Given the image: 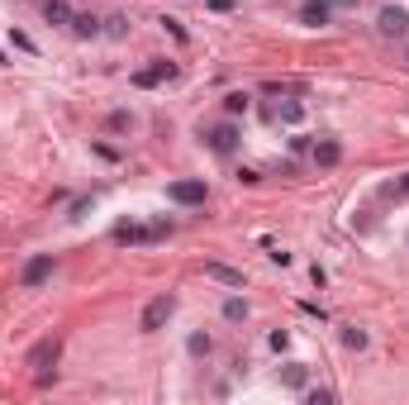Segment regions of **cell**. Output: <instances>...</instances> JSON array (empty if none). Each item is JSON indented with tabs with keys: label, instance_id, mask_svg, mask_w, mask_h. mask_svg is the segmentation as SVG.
Wrapping results in <instances>:
<instances>
[{
	"label": "cell",
	"instance_id": "cell-1",
	"mask_svg": "<svg viewBox=\"0 0 409 405\" xmlns=\"http://www.w3.org/2000/svg\"><path fill=\"white\" fill-rule=\"evenodd\" d=\"M57 358H62V339L53 334V339H38V343L29 348L24 367H34V372H38V382H53V377H57Z\"/></svg>",
	"mask_w": 409,
	"mask_h": 405
},
{
	"label": "cell",
	"instance_id": "cell-2",
	"mask_svg": "<svg viewBox=\"0 0 409 405\" xmlns=\"http://www.w3.org/2000/svg\"><path fill=\"white\" fill-rule=\"evenodd\" d=\"M172 234V224L167 219H157V224H114V243L119 248H138V243H157V238H167Z\"/></svg>",
	"mask_w": 409,
	"mask_h": 405
},
{
	"label": "cell",
	"instance_id": "cell-3",
	"mask_svg": "<svg viewBox=\"0 0 409 405\" xmlns=\"http://www.w3.org/2000/svg\"><path fill=\"white\" fill-rule=\"evenodd\" d=\"M167 201L172 205H204L209 201V186H204V177H181V182L167 186Z\"/></svg>",
	"mask_w": 409,
	"mask_h": 405
},
{
	"label": "cell",
	"instance_id": "cell-4",
	"mask_svg": "<svg viewBox=\"0 0 409 405\" xmlns=\"http://www.w3.org/2000/svg\"><path fill=\"white\" fill-rule=\"evenodd\" d=\"M172 315H176V301H172V296H153V301L143 305V315H138V329H143V334H157Z\"/></svg>",
	"mask_w": 409,
	"mask_h": 405
},
{
	"label": "cell",
	"instance_id": "cell-5",
	"mask_svg": "<svg viewBox=\"0 0 409 405\" xmlns=\"http://www.w3.org/2000/svg\"><path fill=\"white\" fill-rule=\"evenodd\" d=\"M200 138L219 153V158H228V153L243 143V134H238V124H233V119H224V124H214V129H200Z\"/></svg>",
	"mask_w": 409,
	"mask_h": 405
},
{
	"label": "cell",
	"instance_id": "cell-6",
	"mask_svg": "<svg viewBox=\"0 0 409 405\" xmlns=\"http://www.w3.org/2000/svg\"><path fill=\"white\" fill-rule=\"evenodd\" d=\"M172 77H176V62H167V58H153L148 67H138V72H133V86H138V91H153V86L172 82Z\"/></svg>",
	"mask_w": 409,
	"mask_h": 405
},
{
	"label": "cell",
	"instance_id": "cell-7",
	"mask_svg": "<svg viewBox=\"0 0 409 405\" xmlns=\"http://www.w3.org/2000/svg\"><path fill=\"white\" fill-rule=\"evenodd\" d=\"M48 277H53V253H34V258L19 267V286H24V291H38Z\"/></svg>",
	"mask_w": 409,
	"mask_h": 405
},
{
	"label": "cell",
	"instance_id": "cell-8",
	"mask_svg": "<svg viewBox=\"0 0 409 405\" xmlns=\"http://www.w3.org/2000/svg\"><path fill=\"white\" fill-rule=\"evenodd\" d=\"M376 29H381L386 38H405V34H409V14L400 10V5H386L381 19H376Z\"/></svg>",
	"mask_w": 409,
	"mask_h": 405
},
{
	"label": "cell",
	"instance_id": "cell-9",
	"mask_svg": "<svg viewBox=\"0 0 409 405\" xmlns=\"http://www.w3.org/2000/svg\"><path fill=\"white\" fill-rule=\"evenodd\" d=\"M300 24H309V29L333 24V0H305V5H300Z\"/></svg>",
	"mask_w": 409,
	"mask_h": 405
},
{
	"label": "cell",
	"instance_id": "cell-10",
	"mask_svg": "<svg viewBox=\"0 0 409 405\" xmlns=\"http://www.w3.org/2000/svg\"><path fill=\"white\" fill-rule=\"evenodd\" d=\"M309 158H314V167H338V162H343V143H338V138H319V143L309 148Z\"/></svg>",
	"mask_w": 409,
	"mask_h": 405
},
{
	"label": "cell",
	"instance_id": "cell-11",
	"mask_svg": "<svg viewBox=\"0 0 409 405\" xmlns=\"http://www.w3.org/2000/svg\"><path fill=\"white\" fill-rule=\"evenodd\" d=\"M204 277H209V282H219V286H233V291L243 286V272H238V267H228V262H204Z\"/></svg>",
	"mask_w": 409,
	"mask_h": 405
},
{
	"label": "cell",
	"instance_id": "cell-12",
	"mask_svg": "<svg viewBox=\"0 0 409 405\" xmlns=\"http://www.w3.org/2000/svg\"><path fill=\"white\" fill-rule=\"evenodd\" d=\"M77 38H101L105 34V19H96V14H72V24H67Z\"/></svg>",
	"mask_w": 409,
	"mask_h": 405
},
{
	"label": "cell",
	"instance_id": "cell-13",
	"mask_svg": "<svg viewBox=\"0 0 409 405\" xmlns=\"http://www.w3.org/2000/svg\"><path fill=\"white\" fill-rule=\"evenodd\" d=\"M305 382H309V367H305V363H281V386L305 391Z\"/></svg>",
	"mask_w": 409,
	"mask_h": 405
},
{
	"label": "cell",
	"instance_id": "cell-14",
	"mask_svg": "<svg viewBox=\"0 0 409 405\" xmlns=\"http://www.w3.org/2000/svg\"><path fill=\"white\" fill-rule=\"evenodd\" d=\"M105 129H109V134H133L138 119H133V110H109V114H105Z\"/></svg>",
	"mask_w": 409,
	"mask_h": 405
},
{
	"label": "cell",
	"instance_id": "cell-15",
	"mask_svg": "<svg viewBox=\"0 0 409 405\" xmlns=\"http://www.w3.org/2000/svg\"><path fill=\"white\" fill-rule=\"evenodd\" d=\"M248 110H252V96H248V91H228V96H224V114H228V119H238V114H248Z\"/></svg>",
	"mask_w": 409,
	"mask_h": 405
},
{
	"label": "cell",
	"instance_id": "cell-16",
	"mask_svg": "<svg viewBox=\"0 0 409 405\" xmlns=\"http://www.w3.org/2000/svg\"><path fill=\"white\" fill-rule=\"evenodd\" d=\"M43 19L48 24H72V5L67 0H43Z\"/></svg>",
	"mask_w": 409,
	"mask_h": 405
},
{
	"label": "cell",
	"instance_id": "cell-17",
	"mask_svg": "<svg viewBox=\"0 0 409 405\" xmlns=\"http://www.w3.org/2000/svg\"><path fill=\"white\" fill-rule=\"evenodd\" d=\"M248 315H252V310H248L243 296H228V301H224V319H228V324H248Z\"/></svg>",
	"mask_w": 409,
	"mask_h": 405
},
{
	"label": "cell",
	"instance_id": "cell-18",
	"mask_svg": "<svg viewBox=\"0 0 409 405\" xmlns=\"http://www.w3.org/2000/svg\"><path fill=\"white\" fill-rule=\"evenodd\" d=\"M186 353H191V358H209V353H214V343H209V334H204V329H196V334L186 339Z\"/></svg>",
	"mask_w": 409,
	"mask_h": 405
},
{
	"label": "cell",
	"instance_id": "cell-19",
	"mask_svg": "<svg viewBox=\"0 0 409 405\" xmlns=\"http://www.w3.org/2000/svg\"><path fill=\"white\" fill-rule=\"evenodd\" d=\"M276 119H281V124H300V119H305V101H281Z\"/></svg>",
	"mask_w": 409,
	"mask_h": 405
},
{
	"label": "cell",
	"instance_id": "cell-20",
	"mask_svg": "<svg viewBox=\"0 0 409 405\" xmlns=\"http://www.w3.org/2000/svg\"><path fill=\"white\" fill-rule=\"evenodd\" d=\"M91 210H96V196H77V201L67 205V219H86Z\"/></svg>",
	"mask_w": 409,
	"mask_h": 405
},
{
	"label": "cell",
	"instance_id": "cell-21",
	"mask_svg": "<svg viewBox=\"0 0 409 405\" xmlns=\"http://www.w3.org/2000/svg\"><path fill=\"white\" fill-rule=\"evenodd\" d=\"M343 348H357V353H362V348H367V329L347 324V329H343Z\"/></svg>",
	"mask_w": 409,
	"mask_h": 405
},
{
	"label": "cell",
	"instance_id": "cell-22",
	"mask_svg": "<svg viewBox=\"0 0 409 405\" xmlns=\"http://www.w3.org/2000/svg\"><path fill=\"white\" fill-rule=\"evenodd\" d=\"M105 34H109V38H124V34H129V14H109V19H105Z\"/></svg>",
	"mask_w": 409,
	"mask_h": 405
},
{
	"label": "cell",
	"instance_id": "cell-23",
	"mask_svg": "<svg viewBox=\"0 0 409 405\" xmlns=\"http://www.w3.org/2000/svg\"><path fill=\"white\" fill-rule=\"evenodd\" d=\"M10 43H14L19 53H38V43H34V38H29L24 29H10Z\"/></svg>",
	"mask_w": 409,
	"mask_h": 405
},
{
	"label": "cell",
	"instance_id": "cell-24",
	"mask_svg": "<svg viewBox=\"0 0 409 405\" xmlns=\"http://www.w3.org/2000/svg\"><path fill=\"white\" fill-rule=\"evenodd\" d=\"M305 405H333V391H324V386H305Z\"/></svg>",
	"mask_w": 409,
	"mask_h": 405
},
{
	"label": "cell",
	"instance_id": "cell-25",
	"mask_svg": "<svg viewBox=\"0 0 409 405\" xmlns=\"http://www.w3.org/2000/svg\"><path fill=\"white\" fill-rule=\"evenodd\" d=\"M267 343H272L276 353H286V348H291V334H286V329H272V334H267Z\"/></svg>",
	"mask_w": 409,
	"mask_h": 405
},
{
	"label": "cell",
	"instance_id": "cell-26",
	"mask_svg": "<svg viewBox=\"0 0 409 405\" xmlns=\"http://www.w3.org/2000/svg\"><path fill=\"white\" fill-rule=\"evenodd\" d=\"M309 148H314V143H309V134H295V138H291V153H295V158H305Z\"/></svg>",
	"mask_w": 409,
	"mask_h": 405
},
{
	"label": "cell",
	"instance_id": "cell-27",
	"mask_svg": "<svg viewBox=\"0 0 409 405\" xmlns=\"http://www.w3.org/2000/svg\"><path fill=\"white\" fill-rule=\"evenodd\" d=\"M238 182H243V186H257L262 172H257V167H238Z\"/></svg>",
	"mask_w": 409,
	"mask_h": 405
},
{
	"label": "cell",
	"instance_id": "cell-28",
	"mask_svg": "<svg viewBox=\"0 0 409 405\" xmlns=\"http://www.w3.org/2000/svg\"><path fill=\"white\" fill-rule=\"evenodd\" d=\"M272 262H276V267H291V262H295V258H291V253H286V248H272Z\"/></svg>",
	"mask_w": 409,
	"mask_h": 405
},
{
	"label": "cell",
	"instance_id": "cell-29",
	"mask_svg": "<svg viewBox=\"0 0 409 405\" xmlns=\"http://www.w3.org/2000/svg\"><path fill=\"white\" fill-rule=\"evenodd\" d=\"M96 153H101L105 162H119V148H109V143H96Z\"/></svg>",
	"mask_w": 409,
	"mask_h": 405
},
{
	"label": "cell",
	"instance_id": "cell-30",
	"mask_svg": "<svg viewBox=\"0 0 409 405\" xmlns=\"http://www.w3.org/2000/svg\"><path fill=\"white\" fill-rule=\"evenodd\" d=\"M386 191H391V196H409V177H400V182H395V186H386Z\"/></svg>",
	"mask_w": 409,
	"mask_h": 405
},
{
	"label": "cell",
	"instance_id": "cell-31",
	"mask_svg": "<svg viewBox=\"0 0 409 405\" xmlns=\"http://www.w3.org/2000/svg\"><path fill=\"white\" fill-rule=\"evenodd\" d=\"M209 10H214V14H228V10H233V0H209Z\"/></svg>",
	"mask_w": 409,
	"mask_h": 405
},
{
	"label": "cell",
	"instance_id": "cell-32",
	"mask_svg": "<svg viewBox=\"0 0 409 405\" xmlns=\"http://www.w3.org/2000/svg\"><path fill=\"white\" fill-rule=\"evenodd\" d=\"M352 5H357V0H333V10H352Z\"/></svg>",
	"mask_w": 409,
	"mask_h": 405
}]
</instances>
